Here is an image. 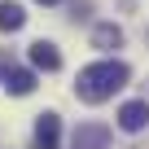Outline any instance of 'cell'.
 <instances>
[{
	"label": "cell",
	"instance_id": "obj_1",
	"mask_svg": "<svg viewBox=\"0 0 149 149\" xmlns=\"http://www.w3.org/2000/svg\"><path fill=\"white\" fill-rule=\"evenodd\" d=\"M127 79H132L127 61L105 57V61H92V66H84V70H79V79H74V97H79L84 105H101V101H110Z\"/></svg>",
	"mask_w": 149,
	"mask_h": 149
},
{
	"label": "cell",
	"instance_id": "obj_2",
	"mask_svg": "<svg viewBox=\"0 0 149 149\" xmlns=\"http://www.w3.org/2000/svg\"><path fill=\"white\" fill-rule=\"evenodd\" d=\"M31 149H61V118L53 110H44L35 118V136H31Z\"/></svg>",
	"mask_w": 149,
	"mask_h": 149
},
{
	"label": "cell",
	"instance_id": "obj_3",
	"mask_svg": "<svg viewBox=\"0 0 149 149\" xmlns=\"http://www.w3.org/2000/svg\"><path fill=\"white\" fill-rule=\"evenodd\" d=\"M70 149H110V127L105 123H79Z\"/></svg>",
	"mask_w": 149,
	"mask_h": 149
},
{
	"label": "cell",
	"instance_id": "obj_4",
	"mask_svg": "<svg viewBox=\"0 0 149 149\" xmlns=\"http://www.w3.org/2000/svg\"><path fill=\"white\" fill-rule=\"evenodd\" d=\"M31 66L44 70V74L61 70V53H57V44H53V40H35V44H31Z\"/></svg>",
	"mask_w": 149,
	"mask_h": 149
},
{
	"label": "cell",
	"instance_id": "obj_5",
	"mask_svg": "<svg viewBox=\"0 0 149 149\" xmlns=\"http://www.w3.org/2000/svg\"><path fill=\"white\" fill-rule=\"evenodd\" d=\"M118 127H123V132H145V127H149V101H127V105H118Z\"/></svg>",
	"mask_w": 149,
	"mask_h": 149
},
{
	"label": "cell",
	"instance_id": "obj_6",
	"mask_svg": "<svg viewBox=\"0 0 149 149\" xmlns=\"http://www.w3.org/2000/svg\"><path fill=\"white\" fill-rule=\"evenodd\" d=\"M92 48H101V53L123 48V26H114V22H97V26H92Z\"/></svg>",
	"mask_w": 149,
	"mask_h": 149
},
{
	"label": "cell",
	"instance_id": "obj_7",
	"mask_svg": "<svg viewBox=\"0 0 149 149\" xmlns=\"http://www.w3.org/2000/svg\"><path fill=\"white\" fill-rule=\"evenodd\" d=\"M0 84H5V88H9L13 97H31V92H35V70H22V66H9V74H5Z\"/></svg>",
	"mask_w": 149,
	"mask_h": 149
},
{
	"label": "cell",
	"instance_id": "obj_8",
	"mask_svg": "<svg viewBox=\"0 0 149 149\" xmlns=\"http://www.w3.org/2000/svg\"><path fill=\"white\" fill-rule=\"evenodd\" d=\"M26 26V9L18 0H0V31H22Z\"/></svg>",
	"mask_w": 149,
	"mask_h": 149
},
{
	"label": "cell",
	"instance_id": "obj_9",
	"mask_svg": "<svg viewBox=\"0 0 149 149\" xmlns=\"http://www.w3.org/2000/svg\"><path fill=\"white\" fill-rule=\"evenodd\" d=\"M88 13H92V5H88V0H74V5H70V18H74V22H84Z\"/></svg>",
	"mask_w": 149,
	"mask_h": 149
},
{
	"label": "cell",
	"instance_id": "obj_10",
	"mask_svg": "<svg viewBox=\"0 0 149 149\" xmlns=\"http://www.w3.org/2000/svg\"><path fill=\"white\" fill-rule=\"evenodd\" d=\"M35 5H57V0H35Z\"/></svg>",
	"mask_w": 149,
	"mask_h": 149
},
{
	"label": "cell",
	"instance_id": "obj_11",
	"mask_svg": "<svg viewBox=\"0 0 149 149\" xmlns=\"http://www.w3.org/2000/svg\"><path fill=\"white\" fill-rule=\"evenodd\" d=\"M0 79H5V74H0Z\"/></svg>",
	"mask_w": 149,
	"mask_h": 149
}]
</instances>
